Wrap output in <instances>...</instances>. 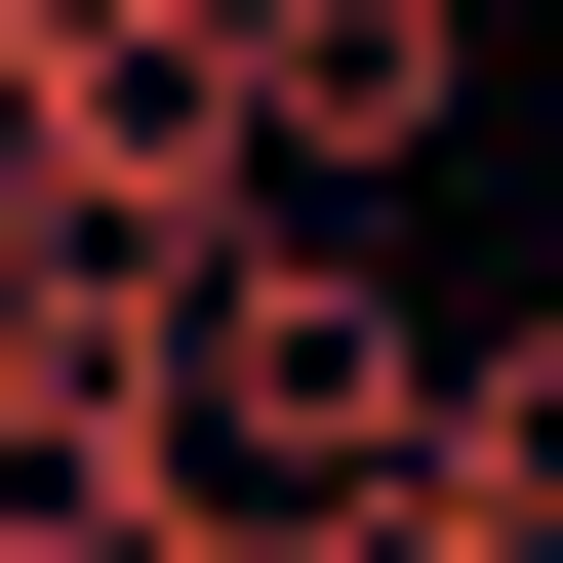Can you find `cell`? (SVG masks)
Instances as JSON below:
<instances>
[{
    "label": "cell",
    "mask_w": 563,
    "mask_h": 563,
    "mask_svg": "<svg viewBox=\"0 0 563 563\" xmlns=\"http://www.w3.org/2000/svg\"><path fill=\"white\" fill-rule=\"evenodd\" d=\"M443 81H483V0H242V121H282V201H402V162H443Z\"/></svg>",
    "instance_id": "obj_2"
},
{
    "label": "cell",
    "mask_w": 563,
    "mask_h": 563,
    "mask_svg": "<svg viewBox=\"0 0 563 563\" xmlns=\"http://www.w3.org/2000/svg\"><path fill=\"white\" fill-rule=\"evenodd\" d=\"M162 443H201V483H282V523H402V443H443V322H402V242H363V201H282V242L162 322Z\"/></svg>",
    "instance_id": "obj_1"
},
{
    "label": "cell",
    "mask_w": 563,
    "mask_h": 563,
    "mask_svg": "<svg viewBox=\"0 0 563 563\" xmlns=\"http://www.w3.org/2000/svg\"><path fill=\"white\" fill-rule=\"evenodd\" d=\"M363 563H563V282H523V322H443V443H402Z\"/></svg>",
    "instance_id": "obj_3"
},
{
    "label": "cell",
    "mask_w": 563,
    "mask_h": 563,
    "mask_svg": "<svg viewBox=\"0 0 563 563\" xmlns=\"http://www.w3.org/2000/svg\"><path fill=\"white\" fill-rule=\"evenodd\" d=\"M523 121H563V0H523Z\"/></svg>",
    "instance_id": "obj_4"
}]
</instances>
